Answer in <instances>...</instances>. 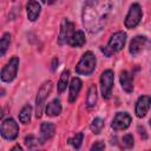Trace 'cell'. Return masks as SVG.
Masks as SVG:
<instances>
[{"mask_svg": "<svg viewBox=\"0 0 151 151\" xmlns=\"http://www.w3.org/2000/svg\"><path fill=\"white\" fill-rule=\"evenodd\" d=\"M112 9L111 0H85L83 6V24L87 32L98 33L104 28Z\"/></svg>", "mask_w": 151, "mask_h": 151, "instance_id": "obj_1", "label": "cell"}, {"mask_svg": "<svg viewBox=\"0 0 151 151\" xmlns=\"http://www.w3.org/2000/svg\"><path fill=\"white\" fill-rule=\"evenodd\" d=\"M96 64H97V59L96 55L91 52L87 51L83 54V57L80 58L79 63L76 66V72L78 74H84V76H88L91 74L94 68H96Z\"/></svg>", "mask_w": 151, "mask_h": 151, "instance_id": "obj_2", "label": "cell"}, {"mask_svg": "<svg viewBox=\"0 0 151 151\" xmlns=\"http://www.w3.org/2000/svg\"><path fill=\"white\" fill-rule=\"evenodd\" d=\"M52 87H53V84H52L51 80L45 81L40 86V88L38 91V94H37V98H35V117L37 118H40L41 117L42 111H44L45 100L50 96V93L52 91Z\"/></svg>", "mask_w": 151, "mask_h": 151, "instance_id": "obj_3", "label": "cell"}, {"mask_svg": "<svg viewBox=\"0 0 151 151\" xmlns=\"http://www.w3.org/2000/svg\"><path fill=\"white\" fill-rule=\"evenodd\" d=\"M0 132L2 138L7 140H14L19 134V125L13 118H6L1 122Z\"/></svg>", "mask_w": 151, "mask_h": 151, "instance_id": "obj_4", "label": "cell"}, {"mask_svg": "<svg viewBox=\"0 0 151 151\" xmlns=\"http://www.w3.org/2000/svg\"><path fill=\"white\" fill-rule=\"evenodd\" d=\"M151 48V40L144 35H137L134 37L130 42V53L132 55L142 54Z\"/></svg>", "mask_w": 151, "mask_h": 151, "instance_id": "obj_5", "label": "cell"}, {"mask_svg": "<svg viewBox=\"0 0 151 151\" xmlns=\"http://www.w3.org/2000/svg\"><path fill=\"white\" fill-rule=\"evenodd\" d=\"M18 67H19V58L12 57L9 59V61L1 70V74H0L1 80L4 83H11L18 73Z\"/></svg>", "mask_w": 151, "mask_h": 151, "instance_id": "obj_6", "label": "cell"}, {"mask_svg": "<svg viewBox=\"0 0 151 151\" xmlns=\"http://www.w3.org/2000/svg\"><path fill=\"white\" fill-rule=\"evenodd\" d=\"M142 17H143V12H142V7L139 6V4H132L125 18V22H124L125 27L134 28L140 22Z\"/></svg>", "mask_w": 151, "mask_h": 151, "instance_id": "obj_7", "label": "cell"}, {"mask_svg": "<svg viewBox=\"0 0 151 151\" xmlns=\"http://www.w3.org/2000/svg\"><path fill=\"white\" fill-rule=\"evenodd\" d=\"M113 80H114L113 71L106 70L101 73V76H100V91H101L103 98L109 99L111 97V92H112V87H113Z\"/></svg>", "mask_w": 151, "mask_h": 151, "instance_id": "obj_8", "label": "cell"}, {"mask_svg": "<svg viewBox=\"0 0 151 151\" xmlns=\"http://www.w3.org/2000/svg\"><path fill=\"white\" fill-rule=\"evenodd\" d=\"M74 32H76L74 24L72 21H70L68 19H63V21L60 24V32H59V38H58L59 45L67 44Z\"/></svg>", "mask_w": 151, "mask_h": 151, "instance_id": "obj_9", "label": "cell"}, {"mask_svg": "<svg viewBox=\"0 0 151 151\" xmlns=\"http://www.w3.org/2000/svg\"><path fill=\"white\" fill-rule=\"evenodd\" d=\"M125 41H126V33L123 32V31H118V32H116L111 35L106 47L112 53L119 52L120 50H123V47L125 45Z\"/></svg>", "mask_w": 151, "mask_h": 151, "instance_id": "obj_10", "label": "cell"}, {"mask_svg": "<svg viewBox=\"0 0 151 151\" xmlns=\"http://www.w3.org/2000/svg\"><path fill=\"white\" fill-rule=\"evenodd\" d=\"M131 122H132V118L127 112H118V113H116V116H114V118L112 120L111 127L114 131L126 130L130 126Z\"/></svg>", "mask_w": 151, "mask_h": 151, "instance_id": "obj_11", "label": "cell"}, {"mask_svg": "<svg viewBox=\"0 0 151 151\" xmlns=\"http://www.w3.org/2000/svg\"><path fill=\"white\" fill-rule=\"evenodd\" d=\"M54 132H55L54 124L48 123V122L41 123V125H40V133H39V137H38L39 143L40 144H44L45 142H47L48 139H51L54 136Z\"/></svg>", "mask_w": 151, "mask_h": 151, "instance_id": "obj_12", "label": "cell"}, {"mask_svg": "<svg viewBox=\"0 0 151 151\" xmlns=\"http://www.w3.org/2000/svg\"><path fill=\"white\" fill-rule=\"evenodd\" d=\"M150 105H151V97H149V96L139 97L137 103H136V109H134L136 116L138 118L145 117V114L147 113V111L150 109Z\"/></svg>", "mask_w": 151, "mask_h": 151, "instance_id": "obj_13", "label": "cell"}, {"mask_svg": "<svg viewBox=\"0 0 151 151\" xmlns=\"http://www.w3.org/2000/svg\"><path fill=\"white\" fill-rule=\"evenodd\" d=\"M26 9H27L28 20L34 21V20L38 19V17L40 14V11H41V7H40V4L37 0H28L27 5H26Z\"/></svg>", "mask_w": 151, "mask_h": 151, "instance_id": "obj_14", "label": "cell"}, {"mask_svg": "<svg viewBox=\"0 0 151 151\" xmlns=\"http://www.w3.org/2000/svg\"><path fill=\"white\" fill-rule=\"evenodd\" d=\"M119 80H120L122 88L125 92H127V93L132 92V90H133V77H132L131 73H129L127 71H123L120 73Z\"/></svg>", "mask_w": 151, "mask_h": 151, "instance_id": "obj_15", "label": "cell"}, {"mask_svg": "<svg viewBox=\"0 0 151 151\" xmlns=\"http://www.w3.org/2000/svg\"><path fill=\"white\" fill-rule=\"evenodd\" d=\"M81 85H83V83L79 78H73L71 80V83H70V94H68L70 103L76 101V99H77V97H78V94L81 90Z\"/></svg>", "mask_w": 151, "mask_h": 151, "instance_id": "obj_16", "label": "cell"}, {"mask_svg": "<svg viewBox=\"0 0 151 151\" xmlns=\"http://www.w3.org/2000/svg\"><path fill=\"white\" fill-rule=\"evenodd\" d=\"M85 42H86L85 33L79 29V31H76V32L72 34V37L70 38V40H68L67 44H68L71 47H81V46H84Z\"/></svg>", "mask_w": 151, "mask_h": 151, "instance_id": "obj_17", "label": "cell"}, {"mask_svg": "<svg viewBox=\"0 0 151 151\" xmlns=\"http://www.w3.org/2000/svg\"><path fill=\"white\" fill-rule=\"evenodd\" d=\"M45 111H46V114L50 116V117H54V116L60 114V112H61V104H60V100H59V99H53L51 103L47 104Z\"/></svg>", "mask_w": 151, "mask_h": 151, "instance_id": "obj_18", "label": "cell"}, {"mask_svg": "<svg viewBox=\"0 0 151 151\" xmlns=\"http://www.w3.org/2000/svg\"><path fill=\"white\" fill-rule=\"evenodd\" d=\"M97 103V87L96 85H91L88 91H87V97H86V106L87 107H93Z\"/></svg>", "mask_w": 151, "mask_h": 151, "instance_id": "obj_19", "label": "cell"}, {"mask_svg": "<svg viewBox=\"0 0 151 151\" xmlns=\"http://www.w3.org/2000/svg\"><path fill=\"white\" fill-rule=\"evenodd\" d=\"M31 113H32V106L25 105L19 113V120L22 124H28L31 122Z\"/></svg>", "mask_w": 151, "mask_h": 151, "instance_id": "obj_20", "label": "cell"}, {"mask_svg": "<svg viewBox=\"0 0 151 151\" xmlns=\"http://www.w3.org/2000/svg\"><path fill=\"white\" fill-rule=\"evenodd\" d=\"M9 44H11V34L9 33H5L0 40V55L4 57L7 48L9 47Z\"/></svg>", "mask_w": 151, "mask_h": 151, "instance_id": "obj_21", "label": "cell"}, {"mask_svg": "<svg viewBox=\"0 0 151 151\" xmlns=\"http://www.w3.org/2000/svg\"><path fill=\"white\" fill-rule=\"evenodd\" d=\"M68 76H70V72L67 70L61 73L60 78H59V81H58V91H59V93H61V92H64L66 90V86L68 84Z\"/></svg>", "mask_w": 151, "mask_h": 151, "instance_id": "obj_22", "label": "cell"}, {"mask_svg": "<svg viewBox=\"0 0 151 151\" xmlns=\"http://www.w3.org/2000/svg\"><path fill=\"white\" fill-rule=\"evenodd\" d=\"M103 127H104V119H103V118H99V117L94 118V119L92 120L91 125H90L91 131H92L93 133H96V134L100 133L101 130H103Z\"/></svg>", "mask_w": 151, "mask_h": 151, "instance_id": "obj_23", "label": "cell"}, {"mask_svg": "<svg viewBox=\"0 0 151 151\" xmlns=\"http://www.w3.org/2000/svg\"><path fill=\"white\" fill-rule=\"evenodd\" d=\"M83 138H84V133H83V132L76 133V136H73L72 138H70V139H68V144H71L74 149H79V147L81 146Z\"/></svg>", "mask_w": 151, "mask_h": 151, "instance_id": "obj_24", "label": "cell"}, {"mask_svg": "<svg viewBox=\"0 0 151 151\" xmlns=\"http://www.w3.org/2000/svg\"><path fill=\"white\" fill-rule=\"evenodd\" d=\"M133 144H134V142H133V136L132 134L127 133L122 138V147L123 149H132Z\"/></svg>", "mask_w": 151, "mask_h": 151, "instance_id": "obj_25", "label": "cell"}, {"mask_svg": "<svg viewBox=\"0 0 151 151\" xmlns=\"http://www.w3.org/2000/svg\"><path fill=\"white\" fill-rule=\"evenodd\" d=\"M38 142H39V139H37V138H35L34 136H32V134L25 137V144H26V146H27L28 149H35V147L38 146Z\"/></svg>", "mask_w": 151, "mask_h": 151, "instance_id": "obj_26", "label": "cell"}, {"mask_svg": "<svg viewBox=\"0 0 151 151\" xmlns=\"http://www.w3.org/2000/svg\"><path fill=\"white\" fill-rule=\"evenodd\" d=\"M105 149V144L103 142H97L91 146V151H97V150H104Z\"/></svg>", "mask_w": 151, "mask_h": 151, "instance_id": "obj_27", "label": "cell"}, {"mask_svg": "<svg viewBox=\"0 0 151 151\" xmlns=\"http://www.w3.org/2000/svg\"><path fill=\"white\" fill-rule=\"evenodd\" d=\"M138 130L140 131V132H139V133H140V136L143 134V139H146V137H147V136H146V133H145V130H144V127L142 126V129H140V126H139V127H138Z\"/></svg>", "mask_w": 151, "mask_h": 151, "instance_id": "obj_28", "label": "cell"}, {"mask_svg": "<svg viewBox=\"0 0 151 151\" xmlns=\"http://www.w3.org/2000/svg\"><path fill=\"white\" fill-rule=\"evenodd\" d=\"M55 63H58V59H57V58H54V59H53V66H52V70H53V71H55V68H57Z\"/></svg>", "mask_w": 151, "mask_h": 151, "instance_id": "obj_29", "label": "cell"}, {"mask_svg": "<svg viewBox=\"0 0 151 151\" xmlns=\"http://www.w3.org/2000/svg\"><path fill=\"white\" fill-rule=\"evenodd\" d=\"M12 150H22V147H21L20 145H17V146H14Z\"/></svg>", "mask_w": 151, "mask_h": 151, "instance_id": "obj_30", "label": "cell"}, {"mask_svg": "<svg viewBox=\"0 0 151 151\" xmlns=\"http://www.w3.org/2000/svg\"><path fill=\"white\" fill-rule=\"evenodd\" d=\"M58 0H48V4H54V2H57Z\"/></svg>", "mask_w": 151, "mask_h": 151, "instance_id": "obj_31", "label": "cell"}, {"mask_svg": "<svg viewBox=\"0 0 151 151\" xmlns=\"http://www.w3.org/2000/svg\"><path fill=\"white\" fill-rule=\"evenodd\" d=\"M149 124H150V126H151V118H150V120H149Z\"/></svg>", "mask_w": 151, "mask_h": 151, "instance_id": "obj_32", "label": "cell"}, {"mask_svg": "<svg viewBox=\"0 0 151 151\" xmlns=\"http://www.w3.org/2000/svg\"><path fill=\"white\" fill-rule=\"evenodd\" d=\"M40 1H41V2H46V0H40Z\"/></svg>", "mask_w": 151, "mask_h": 151, "instance_id": "obj_33", "label": "cell"}]
</instances>
